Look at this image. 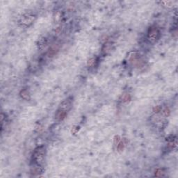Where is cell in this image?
Here are the masks:
<instances>
[{"mask_svg":"<svg viewBox=\"0 0 178 178\" xmlns=\"http://www.w3.org/2000/svg\"><path fill=\"white\" fill-rule=\"evenodd\" d=\"M162 4H163L164 5V6H166L168 5V7H172V6H173V4L174 2H162Z\"/></svg>","mask_w":178,"mask_h":178,"instance_id":"8","label":"cell"},{"mask_svg":"<svg viewBox=\"0 0 178 178\" xmlns=\"http://www.w3.org/2000/svg\"><path fill=\"white\" fill-rule=\"evenodd\" d=\"M159 31L158 29L156 27H152L150 28L148 34V38L150 41L155 42L156 40L159 38Z\"/></svg>","mask_w":178,"mask_h":178,"instance_id":"4","label":"cell"},{"mask_svg":"<svg viewBox=\"0 0 178 178\" xmlns=\"http://www.w3.org/2000/svg\"><path fill=\"white\" fill-rule=\"evenodd\" d=\"M66 116H67V112L58 110L57 112H56L55 114V119L58 121H61L66 117Z\"/></svg>","mask_w":178,"mask_h":178,"instance_id":"5","label":"cell"},{"mask_svg":"<svg viewBox=\"0 0 178 178\" xmlns=\"http://www.w3.org/2000/svg\"><path fill=\"white\" fill-rule=\"evenodd\" d=\"M96 62H97V58L96 57H92L88 61V66L89 67H93L95 65Z\"/></svg>","mask_w":178,"mask_h":178,"instance_id":"7","label":"cell"},{"mask_svg":"<svg viewBox=\"0 0 178 178\" xmlns=\"http://www.w3.org/2000/svg\"><path fill=\"white\" fill-rule=\"evenodd\" d=\"M73 98L72 97L68 98L60 104L58 110L65 111V112H68V111H69L71 109L72 107H73Z\"/></svg>","mask_w":178,"mask_h":178,"instance_id":"3","label":"cell"},{"mask_svg":"<svg viewBox=\"0 0 178 178\" xmlns=\"http://www.w3.org/2000/svg\"><path fill=\"white\" fill-rule=\"evenodd\" d=\"M45 157V148L43 146H40L36 148L33 153V161L38 166L43 164Z\"/></svg>","mask_w":178,"mask_h":178,"instance_id":"1","label":"cell"},{"mask_svg":"<svg viewBox=\"0 0 178 178\" xmlns=\"http://www.w3.org/2000/svg\"><path fill=\"white\" fill-rule=\"evenodd\" d=\"M36 19L35 15L32 13H26L21 17L19 23L23 27H29L33 23Z\"/></svg>","mask_w":178,"mask_h":178,"instance_id":"2","label":"cell"},{"mask_svg":"<svg viewBox=\"0 0 178 178\" xmlns=\"http://www.w3.org/2000/svg\"><path fill=\"white\" fill-rule=\"evenodd\" d=\"M20 96L22 98L24 99V100H30V95H29V93L28 92V91L27 90L22 91L20 93Z\"/></svg>","mask_w":178,"mask_h":178,"instance_id":"6","label":"cell"}]
</instances>
